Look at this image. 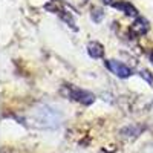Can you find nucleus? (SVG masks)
Segmentation results:
<instances>
[{"label":"nucleus","mask_w":153,"mask_h":153,"mask_svg":"<svg viewBox=\"0 0 153 153\" xmlns=\"http://www.w3.org/2000/svg\"><path fill=\"white\" fill-rule=\"evenodd\" d=\"M106 63V68L113 72L117 76H120V78H129V76L132 75V69L129 66H126L124 63L121 61H115V60H107L104 61Z\"/></svg>","instance_id":"2"},{"label":"nucleus","mask_w":153,"mask_h":153,"mask_svg":"<svg viewBox=\"0 0 153 153\" xmlns=\"http://www.w3.org/2000/svg\"><path fill=\"white\" fill-rule=\"evenodd\" d=\"M103 2H104L106 5H110V6L113 5V2H112V0H103Z\"/></svg>","instance_id":"8"},{"label":"nucleus","mask_w":153,"mask_h":153,"mask_svg":"<svg viewBox=\"0 0 153 153\" xmlns=\"http://www.w3.org/2000/svg\"><path fill=\"white\" fill-rule=\"evenodd\" d=\"M68 94H69V97L72 100L78 101V103H81L84 106H89V104H92L95 101V95L91 94V92H87V91H83V89H76V87L68 86Z\"/></svg>","instance_id":"1"},{"label":"nucleus","mask_w":153,"mask_h":153,"mask_svg":"<svg viewBox=\"0 0 153 153\" xmlns=\"http://www.w3.org/2000/svg\"><path fill=\"white\" fill-rule=\"evenodd\" d=\"M87 54L92 58H101L104 55V48L97 42H92V43L87 45Z\"/></svg>","instance_id":"5"},{"label":"nucleus","mask_w":153,"mask_h":153,"mask_svg":"<svg viewBox=\"0 0 153 153\" xmlns=\"http://www.w3.org/2000/svg\"><path fill=\"white\" fill-rule=\"evenodd\" d=\"M149 22L146 20V19H143V17H138L136 19V22L132 25V28H130V31L135 34V35H144L147 31H149Z\"/></svg>","instance_id":"3"},{"label":"nucleus","mask_w":153,"mask_h":153,"mask_svg":"<svg viewBox=\"0 0 153 153\" xmlns=\"http://www.w3.org/2000/svg\"><path fill=\"white\" fill-rule=\"evenodd\" d=\"M150 61H152V65H153V52L150 54Z\"/></svg>","instance_id":"9"},{"label":"nucleus","mask_w":153,"mask_h":153,"mask_svg":"<svg viewBox=\"0 0 153 153\" xmlns=\"http://www.w3.org/2000/svg\"><path fill=\"white\" fill-rule=\"evenodd\" d=\"M113 8H117L120 11H123L126 16H130V17H138V11L133 5H130L129 2H113L112 5Z\"/></svg>","instance_id":"4"},{"label":"nucleus","mask_w":153,"mask_h":153,"mask_svg":"<svg viewBox=\"0 0 153 153\" xmlns=\"http://www.w3.org/2000/svg\"><path fill=\"white\" fill-rule=\"evenodd\" d=\"M103 16H104V12H103V11L95 9V11L92 12V20H94V22H97V23H100V22H101V19H103Z\"/></svg>","instance_id":"6"},{"label":"nucleus","mask_w":153,"mask_h":153,"mask_svg":"<svg viewBox=\"0 0 153 153\" xmlns=\"http://www.w3.org/2000/svg\"><path fill=\"white\" fill-rule=\"evenodd\" d=\"M139 75H141L143 78L149 83V84H152V83H153V75H152L149 71H141V72H139Z\"/></svg>","instance_id":"7"}]
</instances>
